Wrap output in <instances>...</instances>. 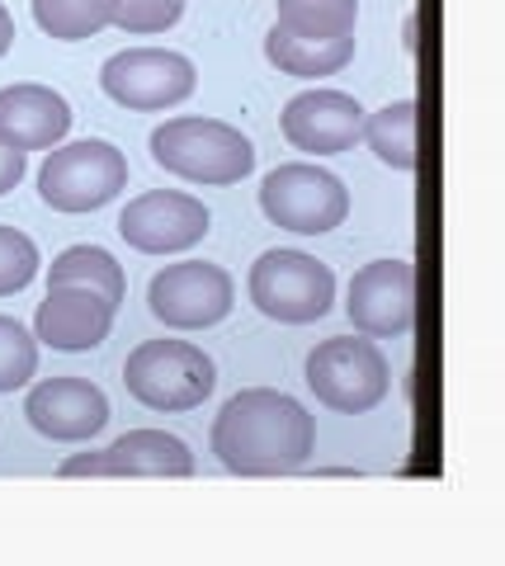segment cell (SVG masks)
<instances>
[{
	"label": "cell",
	"mask_w": 505,
	"mask_h": 566,
	"mask_svg": "<svg viewBox=\"0 0 505 566\" xmlns=\"http://www.w3.org/2000/svg\"><path fill=\"white\" fill-rule=\"evenodd\" d=\"M24 416L43 439L81 444L109 424V397L85 378H48L24 397Z\"/></svg>",
	"instance_id": "13"
},
{
	"label": "cell",
	"mask_w": 505,
	"mask_h": 566,
	"mask_svg": "<svg viewBox=\"0 0 505 566\" xmlns=\"http://www.w3.org/2000/svg\"><path fill=\"white\" fill-rule=\"evenodd\" d=\"M128 189V156L104 137L57 142L39 170V199L57 212H95Z\"/></svg>",
	"instance_id": "4"
},
{
	"label": "cell",
	"mask_w": 505,
	"mask_h": 566,
	"mask_svg": "<svg viewBox=\"0 0 505 566\" xmlns=\"http://www.w3.org/2000/svg\"><path fill=\"white\" fill-rule=\"evenodd\" d=\"M260 208L274 227L298 237H322L336 232L350 212V193L330 170L312 166V161H288L274 166L265 180H260Z\"/></svg>",
	"instance_id": "7"
},
{
	"label": "cell",
	"mask_w": 505,
	"mask_h": 566,
	"mask_svg": "<svg viewBox=\"0 0 505 566\" xmlns=\"http://www.w3.org/2000/svg\"><path fill=\"white\" fill-rule=\"evenodd\" d=\"M10 43H14V20H10V10L0 6V57L10 52Z\"/></svg>",
	"instance_id": "26"
},
{
	"label": "cell",
	"mask_w": 505,
	"mask_h": 566,
	"mask_svg": "<svg viewBox=\"0 0 505 566\" xmlns=\"http://www.w3.org/2000/svg\"><path fill=\"white\" fill-rule=\"evenodd\" d=\"M194 453L166 430H128L99 453H76L62 463V476H189Z\"/></svg>",
	"instance_id": "12"
},
{
	"label": "cell",
	"mask_w": 505,
	"mask_h": 566,
	"mask_svg": "<svg viewBox=\"0 0 505 566\" xmlns=\"http://www.w3.org/2000/svg\"><path fill=\"white\" fill-rule=\"evenodd\" d=\"M251 303L284 326L322 322L336 303V274L307 251H265L251 264Z\"/></svg>",
	"instance_id": "6"
},
{
	"label": "cell",
	"mask_w": 505,
	"mask_h": 566,
	"mask_svg": "<svg viewBox=\"0 0 505 566\" xmlns=\"http://www.w3.org/2000/svg\"><path fill=\"white\" fill-rule=\"evenodd\" d=\"M359 137L369 142L382 166H392V170H415V104H411V99L382 104L378 114L364 118Z\"/></svg>",
	"instance_id": "20"
},
{
	"label": "cell",
	"mask_w": 505,
	"mask_h": 566,
	"mask_svg": "<svg viewBox=\"0 0 505 566\" xmlns=\"http://www.w3.org/2000/svg\"><path fill=\"white\" fill-rule=\"evenodd\" d=\"M39 274V245H33L20 227L0 222V297L20 293Z\"/></svg>",
	"instance_id": "23"
},
{
	"label": "cell",
	"mask_w": 505,
	"mask_h": 566,
	"mask_svg": "<svg viewBox=\"0 0 505 566\" xmlns=\"http://www.w3.org/2000/svg\"><path fill=\"white\" fill-rule=\"evenodd\" d=\"M265 57L288 71V76H336V71L350 66L355 57V33H345V39H303V33H288V29H270L265 33Z\"/></svg>",
	"instance_id": "17"
},
{
	"label": "cell",
	"mask_w": 505,
	"mask_h": 566,
	"mask_svg": "<svg viewBox=\"0 0 505 566\" xmlns=\"http://www.w3.org/2000/svg\"><path fill=\"white\" fill-rule=\"evenodd\" d=\"M388 359L369 335H330L307 354V387L340 416H364L388 397Z\"/></svg>",
	"instance_id": "5"
},
{
	"label": "cell",
	"mask_w": 505,
	"mask_h": 566,
	"mask_svg": "<svg viewBox=\"0 0 505 566\" xmlns=\"http://www.w3.org/2000/svg\"><path fill=\"white\" fill-rule=\"evenodd\" d=\"M151 161L189 185H236L255 166L251 137L222 118H166L151 133Z\"/></svg>",
	"instance_id": "2"
},
{
	"label": "cell",
	"mask_w": 505,
	"mask_h": 566,
	"mask_svg": "<svg viewBox=\"0 0 505 566\" xmlns=\"http://www.w3.org/2000/svg\"><path fill=\"white\" fill-rule=\"evenodd\" d=\"M312 444H317V420L298 397L274 387H246L213 420V453L236 476L298 472L312 458Z\"/></svg>",
	"instance_id": "1"
},
{
	"label": "cell",
	"mask_w": 505,
	"mask_h": 566,
	"mask_svg": "<svg viewBox=\"0 0 505 566\" xmlns=\"http://www.w3.org/2000/svg\"><path fill=\"white\" fill-rule=\"evenodd\" d=\"M350 326L369 340H397L415 326V270L407 260H374L355 270L345 293Z\"/></svg>",
	"instance_id": "11"
},
{
	"label": "cell",
	"mask_w": 505,
	"mask_h": 566,
	"mask_svg": "<svg viewBox=\"0 0 505 566\" xmlns=\"http://www.w3.org/2000/svg\"><path fill=\"white\" fill-rule=\"evenodd\" d=\"M218 368L189 340H143L124 364V387L147 411H194L213 392Z\"/></svg>",
	"instance_id": "3"
},
{
	"label": "cell",
	"mask_w": 505,
	"mask_h": 566,
	"mask_svg": "<svg viewBox=\"0 0 505 566\" xmlns=\"http://www.w3.org/2000/svg\"><path fill=\"white\" fill-rule=\"evenodd\" d=\"M185 14V0H118V14L114 24L124 33H166L170 24H180Z\"/></svg>",
	"instance_id": "24"
},
{
	"label": "cell",
	"mask_w": 505,
	"mask_h": 566,
	"mask_svg": "<svg viewBox=\"0 0 505 566\" xmlns=\"http://www.w3.org/2000/svg\"><path fill=\"white\" fill-rule=\"evenodd\" d=\"M118 0H33V24L57 43H81L109 29Z\"/></svg>",
	"instance_id": "19"
},
{
	"label": "cell",
	"mask_w": 505,
	"mask_h": 566,
	"mask_svg": "<svg viewBox=\"0 0 505 566\" xmlns=\"http://www.w3.org/2000/svg\"><path fill=\"white\" fill-rule=\"evenodd\" d=\"M20 180H24V151H14L0 142V193H10Z\"/></svg>",
	"instance_id": "25"
},
{
	"label": "cell",
	"mask_w": 505,
	"mask_h": 566,
	"mask_svg": "<svg viewBox=\"0 0 505 566\" xmlns=\"http://www.w3.org/2000/svg\"><path fill=\"white\" fill-rule=\"evenodd\" d=\"M39 374V335H29L14 316H0V392H14Z\"/></svg>",
	"instance_id": "22"
},
{
	"label": "cell",
	"mask_w": 505,
	"mask_h": 566,
	"mask_svg": "<svg viewBox=\"0 0 505 566\" xmlns=\"http://www.w3.org/2000/svg\"><path fill=\"white\" fill-rule=\"evenodd\" d=\"M278 123H284V137L298 151L336 156V151H350L359 142L364 109H359V99L345 95V91H303L284 104V118Z\"/></svg>",
	"instance_id": "15"
},
{
	"label": "cell",
	"mask_w": 505,
	"mask_h": 566,
	"mask_svg": "<svg viewBox=\"0 0 505 566\" xmlns=\"http://www.w3.org/2000/svg\"><path fill=\"white\" fill-rule=\"evenodd\" d=\"M99 85L114 104H124L133 114H156V109H176L194 95L199 71L185 52L170 48H124L99 66Z\"/></svg>",
	"instance_id": "8"
},
{
	"label": "cell",
	"mask_w": 505,
	"mask_h": 566,
	"mask_svg": "<svg viewBox=\"0 0 505 566\" xmlns=\"http://www.w3.org/2000/svg\"><path fill=\"white\" fill-rule=\"evenodd\" d=\"M72 133V104L52 85H6L0 91V142L14 151H52Z\"/></svg>",
	"instance_id": "16"
},
{
	"label": "cell",
	"mask_w": 505,
	"mask_h": 566,
	"mask_svg": "<svg viewBox=\"0 0 505 566\" xmlns=\"http://www.w3.org/2000/svg\"><path fill=\"white\" fill-rule=\"evenodd\" d=\"M114 312L95 289H72V283H57L48 289V297L33 312V335L57 349V354H85L99 349L114 331Z\"/></svg>",
	"instance_id": "14"
},
{
	"label": "cell",
	"mask_w": 505,
	"mask_h": 566,
	"mask_svg": "<svg viewBox=\"0 0 505 566\" xmlns=\"http://www.w3.org/2000/svg\"><path fill=\"white\" fill-rule=\"evenodd\" d=\"M208 208L194 193H176V189H151L137 193V199L118 212V237H124L133 251L143 255H176L189 251L208 237Z\"/></svg>",
	"instance_id": "10"
},
{
	"label": "cell",
	"mask_w": 505,
	"mask_h": 566,
	"mask_svg": "<svg viewBox=\"0 0 505 566\" xmlns=\"http://www.w3.org/2000/svg\"><path fill=\"white\" fill-rule=\"evenodd\" d=\"M278 29L303 39H345L359 24V0H274Z\"/></svg>",
	"instance_id": "21"
},
{
	"label": "cell",
	"mask_w": 505,
	"mask_h": 566,
	"mask_svg": "<svg viewBox=\"0 0 505 566\" xmlns=\"http://www.w3.org/2000/svg\"><path fill=\"white\" fill-rule=\"evenodd\" d=\"M236 303V283L222 264L208 260H180L166 264L147 289V307L170 331H203L218 326Z\"/></svg>",
	"instance_id": "9"
},
{
	"label": "cell",
	"mask_w": 505,
	"mask_h": 566,
	"mask_svg": "<svg viewBox=\"0 0 505 566\" xmlns=\"http://www.w3.org/2000/svg\"><path fill=\"white\" fill-rule=\"evenodd\" d=\"M57 283H72V289H95L109 307H118L128 297L124 264L104 251V245H66V251L48 264V289H57Z\"/></svg>",
	"instance_id": "18"
}]
</instances>
